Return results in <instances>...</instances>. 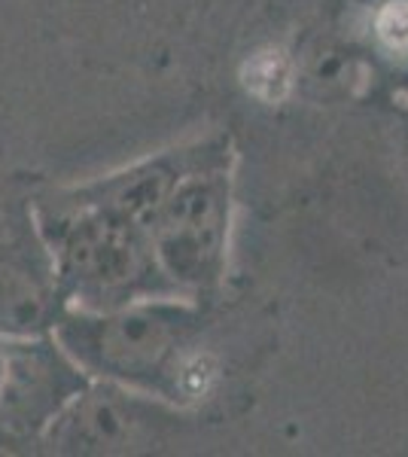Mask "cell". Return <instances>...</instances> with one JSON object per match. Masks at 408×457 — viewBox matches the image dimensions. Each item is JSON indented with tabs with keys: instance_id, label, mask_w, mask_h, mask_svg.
<instances>
[{
	"instance_id": "6da1fadb",
	"label": "cell",
	"mask_w": 408,
	"mask_h": 457,
	"mask_svg": "<svg viewBox=\"0 0 408 457\" xmlns=\"http://www.w3.org/2000/svg\"><path fill=\"white\" fill-rule=\"evenodd\" d=\"M43 238L52 250L55 281L88 308H113L162 284L146 226L88 189L46 204Z\"/></svg>"
},
{
	"instance_id": "7a4b0ae2",
	"label": "cell",
	"mask_w": 408,
	"mask_h": 457,
	"mask_svg": "<svg viewBox=\"0 0 408 457\" xmlns=\"http://www.w3.org/2000/svg\"><path fill=\"white\" fill-rule=\"evenodd\" d=\"M196 323V312L183 302L135 299L62 317L58 338L86 372L171 396L177 390V375L183 372Z\"/></svg>"
},
{
	"instance_id": "3957f363",
	"label": "cell",
	"mask_w": 408,
	"mask_h": 457,
	"mask_svg": "<svg viewBox=\"0 0 408 457\" xmlns=\"http://www.w3.org/2000/svg\"><path fill=\"white\" fill-rule=\"evenodd\" d=\"M222 162H207L180 177L146 223L155 269L177 293L211 290L226 265L232 187Z\"/></svg>"
},
{
	"instance_id": "277c9868",
	"label": "cell",
	"mask_w": 408,
	"mask_h": 457,
	"mask_svg": "<svg viewBox=\"0 0 408 457\" xmlns=\"http://www.w3.org/2000/svg\"><path fill=\"white\" fill-rule=\"evenodd\" d=\"M55 262L19 202H0V333L31 336L49 327Z\"/></svg>"
},
{
	"instance_id": "5b68a950",
	"label": "cell",
	"mask_w": 408,
	"mask_h": 457,
	"mask_svg": "<svg viewBox=\"0 0 408 457\" xmlns=\"http://www.w3.org/2000/svg\"><path fill=\"white\" fill-rule=\"evenodd\" d=\"M77 390L73 370L43 345H0V421L43 424ZM79 394V390H77Z\"/></svg>"
},
{
	"instance_id": "8992f818",
	"label": "cell",
	"mask_w": 408,
	"mask_h": 457,
	"mask_svg": "<svg viewBox=\"0 0 408 457\" xmlns=\"http://www.w3.org/2000/svg\"><path fill=\"white\" fill-rule=\"evenodd\" d=\"M146 415L137 400H125L113 390L73 394V403L62 405V415L52 421V445L62 452H110L135 442Z\"/></svg>"
},
{
	"instance_id": "52a82bcc",
	"label": "cell",
	"mask_w": 408,
	"mask_h": 457,
	"mask_svg": "<svg viewBox=\"0 0 408 457\" xmlns=\"http://www.w3.org/2000/svg\"><path fill=\"white\" fill-rule=\"evenodd\" d=\"M372 37L393 58H408V0H384L372 16Z\"/></svg>"
}]
</instances>
